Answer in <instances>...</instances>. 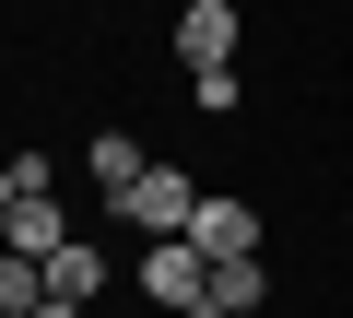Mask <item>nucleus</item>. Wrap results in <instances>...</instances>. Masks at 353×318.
Here are the masks:
<instances>
[{"label":"nucleus","mask_w":353,"mask_h":318,"mask_svg":"<svg viewBox=\"0 0 353 318\" xmlns=\"http://www.w3.org/2000/svg\"><path fill=\"white\" fill-rule=\"evenodd\" d=\"M48 306V259H12L0 248V318H36Z\"/></svg>","instance_id":"nucleus-9"},{"label":"nucleus","mask_w":353,"mask_h":318,"mask_svg":"<svg viewBox=\"0 0 353 318\" xmlns=\"http://www.w3.org/2000/svg\"><path fill=\"white\" fill-rule=\"evenodd\" d=\"M141 306H165V318H212V259H201L189 236L141 248Z\"/></svg>","instance_id":"nucleus-2"},{"label":"nucleus","mask_w":353,"mask_h":318,"mask_svg":"<svg viewBox=\"0 0 353 318\" xmlns=\"http://www.w3.org/2000/svg\"><path fill=\"white\" fill-rule=\"evenodd\" d=\"M83 166H94V189H106V201H118V189H130V177H141V166H153V153H141V141H130V130H94V153H83Z\"/></svg>","instance_id":"nucleus-8"},{"label":"nucleus","mask_w":353,"mask_h":318,"mask_svg":"<svg viewBox=\"0 0 353 318\" xmlns=\"http://www.w3.org/2000/svg\"><path fill=\"white\" fill-rule=\"evenodd\" d=\"M36 318H94V306H59V295H48V306H36Z\"/></svg>","instance_id":"nucleus-12"},{"label":"nucleus","mask_w":353,"mask_h":318,"mask_svg":"<svg viewBox=\"0 0 353 318\" xmlns=\"http://www.w3.org/2000/svg\"><path fill=\"white\" fill-rule=\"evenodd\" d=\"M12 201H24V177H12V166H0V224H12Z\"/></svg>","instance_id":"nucleus-11"},{"label":"nucleus","mask_w":353,"mask_h":318,"mask_svg":"<svg viewBox=\"0 0 353 318\" xmlns=\"http://www.w3.org/2000/svg\"><path fill=\"white\" fill-rule=\"evenodd\" d=\"M0 248H12V259H59V248H71V212H59V189L12 201V224H0Z\"/></svg>","instance_id":"nucleus-5"},{"label":"nucleus","mask_w":353,"mask_h":318,"mask_svg":"<svg viewBox=\"0 0 353 318\" xmlns=\"http://www.w3.org/2000/svg\"><path fill=\"white\" fill-rule=\"evenodd\" d=\"M106 212H118L141 248H165V236H189V212H201V177H189V166H141V177H130Z\"/></svg>","instance_id":"nucleus-1"},{"label":"nucleus","mask_w":353,"mask_h":318,"mask_svg":"<svg viewBox=\"0 0 353 318\" xmlns=\"http://www.w3.org/2000/svg\"><path fill=\"white\" fill-rule=\"evenodd\" d=\"M48 295H59V306H94V295H106V248H94V236H71V248L48 259Z\"/></svg>","instance_id":"nucleus-6"},{"label":"nucleus","mask_w":353,"mask_h":318,"mask_svg":"<svg viewBox=\"0 0 353 318\" xmlns=\"http://www.w3.org/2000/svg\"><path fill=\"white\" fill-rule=\"evenodd\" d=\"M189 106L201 118H236V71H189Z\"/></svg>","instance_id":"nucleus-10"},{"label":"nucleus","mask_w":353,"mask_h":318,"mask_svg":"<svg viewBox=\"0 0 353 318\" xmlns=\"http://www.w3.org/2000/svg\"><path fill=\"white\" fill-rule=\"evenodd\" d=\"M189 248L224 271V259H259V212L236 201V189H201V212H189Z\"/></svg>","instance_id":"nucleus-3"},{"label":"nucleus","mask_w":353,"mask_h":318,"mask_svg":"<svg viewBox=\"0 0 353 318\" xmlns=\"http://www.w3.org/2000/svg\"><path fill=\"white\" fill-rule=\"evenodd\" d=\"M176 59L189 71H236V0H189L176 12Z\"/></svg>","instance_id":"nucleus-4"},{"label":"nucleus","mask_w":353,"mask_h":318,"mask_svg":"<svg viewBox=\"0 0 353 318\" xmlns=\"http://www.w3.org/2000/svg\"><path fill=\"white\" fill-rule=\"evenodd\" d=\"M212 318H271V271L259 259H224L212 271Z\"/></svg>","instance_id":"nucleus-7"}]
</instances>
